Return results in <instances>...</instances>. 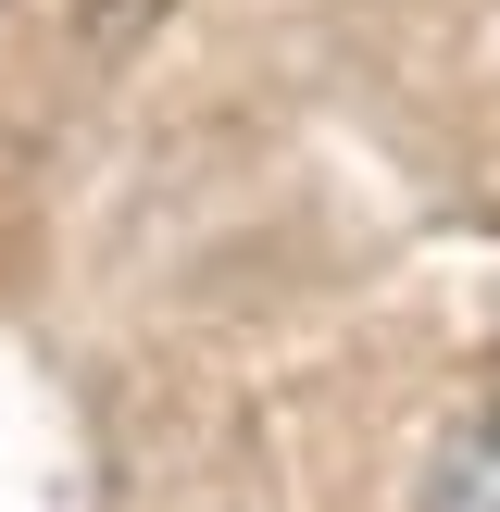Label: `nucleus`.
Returning a JSON list of instances; mask_svg holds the SVG:
<instances>
[{
    "instance_id": "nucleus-1",
    "label": "nucleus",
    "mask_w": 500,
    "mask_h": 512,
    "mask_svg": "<svg viewBox=\"0 0 500 512\" xmlns=\"http://www.w3.org/2000/svg\"><path fill=\"white\" fill-rule=\"evenodd\" d=\"M425 512H500V425H463L425 463Z\"/></svg>"
}]
</instances>
